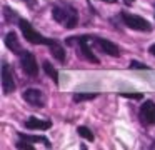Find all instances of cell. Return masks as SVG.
Segmentation results:
<instances>
[{"label": "cell", "instance_id": "6da1fadb", "mask_svg": "<svg viewBox=\"0 0 155 150\" xmlns=\"http://www.w3.org/2000/svg\"><path fill=\"white\" fill-rule=\"evenodd\" d=\"M52 17L57 23L65 28H75L78 23V12L72 3L68 2H57L52 7Z\"/></svg>", "mask_w": 155, "mask_h": 150}, {"label": "cell", "instance_id": "7a4b0ae2", "mask_svg": "<svg viewBox=\"0 0 155 150\" xmlns=\"http://www.w3.org/2000/svg\"><path fill=\"white\" fill-rule=\"evenodd\" d=\"M18 27H20L22 33H24L25 40L30 43H34V45H47V47H52L57 43V40H52V38H47V37L40 35L38 32H35V28L32 27L30 22H27V20L20 18L18 20Z\"/></svg>", "mask_w": 155, "mask_h": 150}, {"label": "cell", "instance_id": "3957f363", "mask_svg": "<svg viewBox=\"0 0 155 150\" xmlns=\"http://www.w3.org/2000/svg\"><path fill=\"white\" fill-rule=\"evenodd\" d=\"M88 42H90V35H78V37H72V38L67 40L68 45H77L78 55H84L92 63H100L98 57L92 52V47L88 45Z\"/></svg>", "mask_w": 155, "mask_h": 150}, {"label": "cell", "instance_id": "277c9868", "mask_svg": "<svg viewBox=\"0 0 155 150\" xmlns=\"http://www.w3.org/2000/svg\"><path fill=\"white\" fill-rule=\"evenodd\" d=\"M120 17H122V22L125 23V27H128V28L138 30V32H150L152 30V25L148 23V20H145L143 17H140V15L122 12Z\"/></svg>", "mask_w": 155, "mask_h": 150}, {"label": "cell", "instance_id": "5b68a950", "mask_svg": "<svg viewBox=\"0 0 155 150\" xmlns=\"http://www.w3.org/2000/svg\"><path fill=\"white\" fill-rule=\"evenodd\" d=\"M18 57H20L22 70H24V72L27 73L28 77H37V75H38V65H37V60H35V57L32 55L30 52H27V50H24V52H22Z\"/></svg>", "mask_w": 155, "mask_h": 150}, {"label": "cell", "instance_id": "8992f818", "mask_svg": "<svg viewBox=\"0 0 155 150\" xmlns=\"http://www.w3.org/2000/svg\"><path fill=\"white\" fill-rule=\"evenodd\" d=\"M2 90L5 95L15 92V80H14V70L10 68L8 63L2 65Z\"/></svg>", "mask_w": 155, "mask_h": 150}, {"label": "cell", "instance_id": "52a82bcc", "mask_svg": "<svg viewBox=\"0 0 155 150\" xmlns=\"http://www.w3.org/2000/svg\"><path fill=\"white\" fill-rule=\"evenodd\" d=\"M22 97H24V100L27 103H30L32 107H40V108H42V107H45V102H47L44 92L38 90V88H27Z\"/></svg>", "mask_w": 155, "mask_h": 150}, {"label": "cell", "instance_id": "ba28073f", "mask_svg": "<svg viewBox=\"0 0 155 150\" xmlns=\"http://www.w3.org/2000/svg\"><path fill=\"white\" fill-rule=\"evenodd\" d=\"M140 120L145 125H155V102L147 100L140 107Z\"/></svg>", "mask_w": 155, "mask_h": 150}, {"label": "cell", "instance_id": "9c48e42d", "mask_svg": "<svg viewBox=\"0 0 155 150\" xmlns=\"http://www.w3.org/2000/svg\"><path fill=\"white\" fill-rule=\"evenodd\" d=\"M92 40H94L95 45H97L104 53H107V55H110V57H118L120 55V48H118L114 42H110V40L100 38V37H92Z\"/></svg>", "mask_w": 155, "mask_h": 150}, {"label": "cell", "instance_id": "30bf717a", "mask_svg": "<svg viewBox=\"0 0 155 150\" xmlns=\"http://www.w3.org/2000/svg\"><path fill=\"white\" fill-rule=\"evenodd\" d=\"M25 127L28 130H48L52 127L50 120H40L38 117H28L25 120Z\"/></svg>", "mask_w": 155, "mask_h": 150}, {"label": "cell", "instance_id": "8fae6325", "mask_svg": "<svg viewBox=\"0 0 155 150\" xmlns=\"http://www.w3.org/2000/svg\"><path fill=\"white\" fill-rule=\"evenodd\" d=\"M5 45H7V48H10L14 53H17V55H20V53L24 52L17 35H15V32H8L7 35H5Z\"/></svg>", "mask_w": 155, "mask_h": 150}, {"label": "cell", "instance_id": "7c38bea8", "mask_svg": "<svg viewBox=\"0 0 155 150\" xmlns=\"http://www.w3.org/2000/svg\"><path fill=\"white\" fill-rule=\"evenodd\" d=\"M18 138H24V140H27V142H32V143H44L47 148H50L52 147V143L48 142V138L47 137H42V135H28V133H18Z\"/></svg>", "mask_w": 155, "mask_h": 150}, {"label": "cell", "instance_id": "4fadbf2b", "mask_svg": "<svg viewBox=\"0 0 155 150\" xmlns=\"http://www.w3.org/2000/svg\"><path fill=\"white\" fill-rule=\"evenodd\" d=\"M48 48H50V53L52 55L55 57V58L58 60V62H65V50L62 48V45L60 43H55V45H52V47H48Z\"/></svg>", "mask_w": 155, "mask_h": 150}, {"label": "cell", "instance_id": "5bb4252c", "mask_svg": "<svg viewBox=\"0 0 155 150\" xmlns=\"http://www.w3.org/2000/svg\"><path fill=\"white\" fill-rule=\"evenodd\" d=\"M44 70H45V73H47V75L58 85V72H57V68H55L50 62H47V60H45V62H44Z\"/></svg>", "mask_w": 155, "mask_h": 150}, {"label": "cell", "instance_id": "9a60e30c", "mask_svg": "<svg viewBox=\"0 0 155 150\" xmlns=\"http://www.w3.org/2000/svg\"><path fill=\"white\" fill-rule=\"evenodd\" d=\"M98 93H85V92H80V93H74V102L78 103V102H85V100H94L97 98Z\"/></svg>", "mask_w": 155, "mask_h": 150}, {"label": "cell", "instance_id": "2e32d148", "mask_svg": "<svg viewBox=\"0 0 155 150\" xmlns=\"http://www.w3.org/2000/svg\"><path fill=\"white\" fill-rule=\"evenodd\" d=\"M77 132H78V135L80 137H84L85 140H88V142H94V133H92V130L88 128V127H78L77 128Z\"/></svg>", "mask_w": 155, "mask_h": 150}, {"label": "cell", "instance_id": "e0dca14e", "mask_svg": "<svg viewBox=\"0 0 155 150\" xmlns=\"http://www.w3.org/2000/svg\"><path fill=\"white\" fill-rule=\"evenodd\" d=\"M4 15H5V22H7V23H12V22H14V18H18L17 13L12 12L8 7H4Z\"/></svg>", "mask_w": 155, "mask_h": 150}, {"label": "cell", "instance_id": "ac0fdd59", "mask_svg": "<svg viewBox=\"0 0 155 150\" xmlns=\"http://www.w3.org/2000/svg\"><path fill=\"white\" fill-rule=\"evenodd\" d=\"M130 68H140V70H148V67L145 65V63H142V62H137V60H132L130 62Z\"/></svg>", "mask_w": 155, "mask_h": 150}, {"label": "cell", "instance_id": "d6986e66", "mask_svg": "<svg viewBox=\"0 0 155 150\" xmlns=\"http://www.w3.org/2000/svg\"><path fill=\"white\" fill-rule=\"evenodd\" d=\"M120 95L122 97H127V98H135V100H140L142 97H143L142 93H120Z\"/></svg>", "mask_w": 155, "mask_h": 150}, {"label": "cell", "instance_id": "ffe728a7", "mask_svg": "<svg viewBox=\"0 0 155 150\" xmlns=\"http://www.w3.org/2000/svg\"><path fill=\"white\" fill-rule=\"evenodd\" d=\"M24 3H27V7H30V8H35L37 7V0H22Z\"/></svg>", "mask_w": 155, "mask_h": 150}, {"label": "cell", "instance_id": "44dd1931", "mask_svg": "<svg viewBox=\"0 0 155 150\" xmlns=\"http://www.w3.org/2000/svg\"><path fill=\"white\" fill-rule=\"evenodd\" d=\"M148 52H150L152 55L155 57V43H153V45H150V48H148Z\"/></svg>", "mask_w": 155, "mask_h": 150}, {"label": "cell", "instance_id": "7402d4cb", "mask_svg": "<svg viewBox=\"0 0 155 150\" xmlns=\"http://www.w3.org/2000/svg\"><path fill=\"white\" fill-rule=\"evenodd\" d=\"M102 2H107V3H115L117 0H102Z\"/></svg>", "mask_w": 155, "mask_h": 150}, {"label": "cell", "instance_id": "603a6c76", "mask_svg": "<svg viewBox=\"0 0 155 150\" xmlns=\"http://www.w3.org/2000/svg\"><path fill=\"white\" fill-rule=\"evenodd\" d=\"M125 3H127V5H132V3H134V0H125Z\"/></svg>", "mask_w": 155, "mask_h": 150}]
</instances>
